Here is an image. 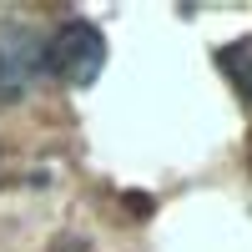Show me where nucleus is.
I'll return each mask as SVG.
<instances>
[{"label": "nucleus", "instance_id": "obj_1", "mask_svg": "<svg viewBox=\"0 0 252 252\" xmlns=\"http://www.w3.org/2000/svg\"><path fill=\"white\" fill-rule=\"evenodd\" d=\"M106 66V40L91 20H66L46 35V76L66 81V86H86Z\"/></svg>", "mask_w": 252, "mask_h": 252}, {"label": "nucleus", "instance_id": "obj_2", "mask_svg": "<svg viewBox=\"0 0 252 252\" xmlns=\"http://www.w3.org/2000/svg\"><path fill=\"white\" fill-rule=\"evenodd\" d=\"M46 76V35L31 26H0V106L26 96Z\"/></svg>", "mask_w": 252, "mask_h": 252}, {"label": "nucleus", "instance_id": "obj_3", "mask_svg": "<svg viewBox=\"0 0 252 252\" xmlns=\"http://www.w3.org/2000/svg\"><path fill=\"white\" fill-rule=\"evenodd\" d=\"M217 66L232 76V86L242 91V101L252 106V35L237 40V46H227V51H217Z\"/></svg>", "mask_w": 252, "mask_h": 252}]
</instances>
